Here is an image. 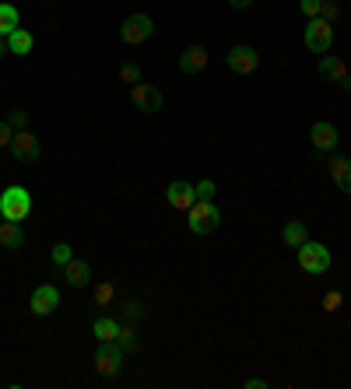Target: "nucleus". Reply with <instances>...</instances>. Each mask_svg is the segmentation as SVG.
<instances>
[{
    "instance_id": "obj_1",
    "label": "nucleus",
    "mask_w": 351,
    "mask_h": 389,
    "mask_svg": "<svg viewBox=\"0 0 351 389\" xmlns=\"http://www.w3.org/2000/svg\"><path fill=\"white\" fill-rule=\"evenodd\" d=\"M221 224V211L211 204V200H197L190 211H186V228L193 235H211Z\"/></svg>"
},
{
    "instance_id": "obj_2",
    "label": "nucleus",
    "mask_w": 351,
    "mask_h": 389,
    "mask_svg": "<svg viewBox=\"0 0 351 389\" xmlns=\"http://www.w3.org/2000/svg\"><path fill=\"white\" fill-rule=\"evenodd\" d=\"M0 214L7 221H25L32 214V193L25 186H7L0 197Z\"/></svg>"
},
{
    "instance_id": "obj_3",
    "label": "nucleus",
    "mask_w": 351,
    "mask_h": 389,
    "mask_svg": "<svg viewBox=\"0 0 351 389\" xmlns=\"http://www.w3.org/2000/svg\"><path fill=\"white\" fill-rule=\"evenodd\" d=\"M299 266H302V274L309 277H320V274H327L330 270V249L323 246V242H302L299 246Z\"/></svg>"
},
{
    "instance_id": "obj_4",
    "label": "nucleus",
    "mask_w": 351,
    "mask_h": 389,
    "mask_svg": "<svg viewBox=\"0 0 351 389\" xmlns=\"http://www.w3.org/2000/svg\"><path fill=\"white\" fill-rule=\"evenodd\" d=\"M155 36V21L148 14H131L123 25H120V43L123 46H141Z\"/></svg>"
},
{
    "instance_id": "obj_5",
    "label": "nucleus",
    "mask_w": 351,
    "mask_h": 389,
    "mask_svg": "<svg viewBox=\"0 0 351 389\" xmlns=\"http://www.w3.org/2000/svg\"><path fill=\"white\" fill-rule=\"evenodd\" d=\"M306 46H309V53L323 56V53L334 46V25H330V21H323V18H309V25H306Z\"/></svg>"
},
{
    "instance_id": "obj_6",
    "label": "nucleus",
    "mask_w": 351,
    "mask_h": 389,
    "mask_svg": "<svg viewBox=\"0 0 351 389\" xmlns=\"http://www.w3.org/2000/svg\"><path fill=\"white\" fill-rule=\"evenodd\" d=\"M225 63H228V71L250 78V74H257V67H260V53H257L253 46H232L228 56H225Z\"/></svg>"
},
{
    "instance_id": "obj_7",
    "label": "nucleus",
    "mask_w": 351,
    "mask_h": 389,
    "mask_svg": "<svg viewBox=\"0 0 351 389\" xmlns=\"http://www.w3.org/2000/svg\"><path fill=\"white\" fill-rule=\"evenodd\" d=\"M91 365H95V372H98V375L113 379V375H120V372H123V351H120L116 344H102L98 351H95Z\"/></svg>"
},
{
    "instance_id": "obj_8",
    "label": "nucleus",
    "mask_w": 351,
    "mask_h": 389,
    "mask_svg": "<svg viewBox=\"0 0 351 389\" xmlns=\"http://www.w3.org/2000/svg\"><path fill=\"white\" fill-rule=\"evenodd\" d=\"M11 151H14V158H18L21 165H32V162L43 155V144H39V137H36V133L18 130V133H14V140H11Z\"/></svg>"
},
{
    "instance_id": "obj_9",
    "label": "nucleus",
    "mask_w": 351,
    "mask_h": 389,
    "mask_svg": "<svg viewBox=\"0 0 351 389\" xmlns=\"http://www.w3.org/2000/svg\"><path fill=\"white\" fill-rule=\"evenodd\" d=\"M131 102L141 113H158L162 109V91L155 85H148V81H137V85H131Z\"/></svg>"
},
{
    "instance_id": "obj_10",
    "label": "nucleus",
    "mask_w": 351,
    "mask_h": 389,
    "mask_svg": "<svg viewBox=\"0 0 351 389\" xmlns=\"http://www.w3.org/2000/svg\"><path fill=\"white\" fill-rule=\"evenodd\" d=\"M166 200H169L173 211H183V214H186V211L197 204V190H193L190 182L176 179V182H169V190H166Z\"/></svg>"
},
{
    "instance_id": "obj_11",
    "label": "nucleus",
    "mask_w": 351,
    "mask_h": 389,
    "mask_svg": "<svg viewBox=\"0 0 351 389\" xmlns=\"http://www.w3.org/2000/svg\"><path fill=\"white\" fill-rule=\"evenodd\" d=\"M32 312L36 316H53L56 308H60V291L53 288V284H39L36 291H32Z\"/></svg>"
},
{
    "instance_id": "obj_12",
    "label": "nucleus",
    "mask_w": 351,
    "mask_h": 389,
    "mask_svg": "<svg viewBox=\"0 0 351 389\" xmlns=\"http://www.w3.org/2000/svg\"><path fill=\"white\" fill-rule=\"evenodd\" d=\"M309 140H312V147H316V151H334V147H337V140H341V133H337L334 123L320 120V123H312V130H309Z\"/></svg>"
},
{
    "instance_id": "obj_13",
    "label": "nucleus",
    "mask_w": 351,
    "mask_h": 389,
    "mask_svg": "<svg viewBox=\"0 0 351 389\" xmlns=\"http://www.w3.org/2000/svg\"><path fill=\"white\" fill-rule=\"evenodd\" d=\"M320 74L327 81H337V85L351 88V74H348V63L337 60V56H320Z\"/></svg>"
},
{
    "instance_id": "obj_14",
    "label": "nucleus",
    "mask_w": 351,
    "mask_h": 389,
    "mask_svg": "<svg viewBox=\"0 0 351 389\" xmlns=\"http://www.w3.org/2000/svg\"><path fill=\"white\" fill-rule=\"evenodd\" d=\"M208 49L204 46H190V49H183V56H179V71L183 74H200L204 67H208Z\"/></svg>"
},
{
    "instance_id": "obj_15",
    "label": "nucleus",
    "mask_w": 351,
    "mask_h": 389,
    "mask_svg": "<svg viewBox=\"0 0 351 389\" xmlns=\"http://www.w3.org/2000/svg\"><path fill=\"white\" fill-rule=\"evenodd\" d=\"M63 281H67L71 288H88V284H91V263H85V259L63 263Z\"/></svg>"
},
{
    "instance_id": "obj_16",
    "label": "nucleus",
    "mask_w": 351,
    "mask_h": 389,
    "mask_svg": "<svg viewBox=\"0 0 351 389\" xmlns=\"http://www.w3.org/2000/svg\"><path fill=\"white\" fill-rule=\"evenodd\" d=\"M91 333H95V341H98V344H116L120 323H116L113 316H98V319L91 323Z\"/></svg>"
},
{
    "instance_id": "obj_17",
    "label": "nucleus",
    "mask_w": 351,
    "mask_h": 389,
    "mask_svg": "<svg viewBox=\"0 0 351 389\" xmlns=\"http://www.w3.org/2000/svg\"><path fill=\"white\" fill-rule=\"evenodd\" d=\"M0 246L7 249H21L25 246V232H21V221H0Z\"/></svg>"
},
{
    "instance_id": "obj_18",
    "label": "nucleus",
    "mask_w": 351,
    "mask_h": 389,
    "mask_svg": "<svg viewBox=\"0 0 351 389\" xmlns=\"http://www.w3.org/2000/svg\"><path fill=\"white\" fill-rule=\"evenodd\" d=\"M91 302H95V308H109L116 302V284L113 281H95L91 284Z\"/></svg>"
},
{
    "instance_id": "obj_19",
    "label": "nucleus",
    "mask_w": 351,
    "mask_h": 389,
    "mask_svg": "<svg viewBox=\"0 0 351 389\" xmlns=\"http://www.w3.org/2000/svg\"><path fill=\"white\" fill-rule=\"evenodd\" d=\"M330 179H334L337 190L351 193V158H334L330 162Z\"/></svg>"
},
{
    "instance_id": "obj_20",
    "label": "nucleus",
    "mask_w": 351,
    "mask_h": 389,
    "mask_svg": "<svg viewBox=\"0 0 351 389\" xmlns=\"http://www.w3.org/2000/svg\"><path fill=\"white\" fill-rule=\"evenodd\" d=\"M306 239H309V228L302 224V221H288V224L281 228V242H285V246H292V249H299Z\"/></svg>"
},
{
    "instance_id": "obj_21",
    "label": "nucleus",
    "mask_w": 351,
    "mask_h": 389,
    "mask_svg": "<svg viewBox=\"0 0 351 389\" xmlns=\"http://www.w3.org/2000/svg\"><path fill=\"white\" fill-rule=\"evenodd\" d=\"M32 46H36V39H32L25 28H14V32L7 36V49H11V56H25V53H32Z\"/></svg>"
},
{
    "instance_id": "obj_22",
    "label": "nucleus",
    "mask_w": 351,
    "mask_h": 389,
    "mask_svg": "<svg viewBox=\"0 0 351 389\" xmlns=\"http://www.w3.org/2000/svg\"><path fill=\"white\" fill-rule=\"evenodd\" d=\"M18 28V7L14 4H0V36L7 39Z\"/></svg>"
},
{
    "instance_id": "obj_23",
    "label": "nucleus",
    "mask_w": 351,
    "mask_h": 389,
    "mask_svg": "<svg viewBox=\"0 0 351 389\" xmlns=\"http://www.w3.org/2000/svg\"><path fill=\"white\" fill-rule=\"evenodd\" d=\"M49 259H53L56 266H63V263H71V259H74V249H71L67 242H56V246L49 249Z\"/></svg>"
},
{
    "instance_id": "obj_24",
    "label": "nucleus",
    "mask_w": 351,
    "mask_h": 389,
    "mask_svg": "<svg viewBox=\"0 0 351 389\" xmlns=\"http://www.w3.org/2000/svg\"><path fill=\"white\" fill-rule=\"evenodd\" d=\"M116 347H120V351H133V347H137V330H133V326H120Z\"/></svg>"
},
{
    "instance_id": "obj_25",
    "label": "nucleus",
    "mask_w": 351,
    "mask_h": 389,
    "mask_svg": "<svg viewBox=\"0 0 351 389\" xmlns=\"http://www.w3.org/2000/svg\"><path fill=\"white\" fill-rule=\"evenodd\" d=\"M341 305H345V295H341V291H327V295H323V312H327V316H334Z\"/></svg>"
},
{
    "instance_id": "obj_26",
    "label": "nucleus",
    "mask_w": 351,
    "mask_h": 389,
    "mask_svg": "<svg viewBox=\"0 0 351 389\" xmlns=\"http://www.w3.org/2000/svg\"><path fill=\"white\" fill-rule=\"evenodd\" d=\"M120 81H123V85H137V81H141V67H137V63H123V67H120Z\"/></svg>"
},
{
    "instance_id": "obj_27",
    "label": "nucleus",
    "mask_w": 351,
    "mask_h": 389,
    "mask_svg": "<svg viewBox=\"0 0 351 389\" xmlns=\"http://www.w3.org/2000/svg\"><path fill=\"white\" fill-rule=\"evenodd\" d=\"M7 123H11V130H25L29 127V113L25 109H11L7 113Z\"/></svg>"
},
{
    "instance_id": "obj_28",
    "label": "nucleus",
    "mask_w": 351,
    "mask_h": 389,
    "mask_svg": "<svg viewBox=\"0 0 351 389\" xmlns=\"http://www.w3.org/2000/svg\"><path fill=\"white\" fill-rule=\"evenodd\" d=\"M193 190H197V200H211L215 197V179H200Z\"/></svg>"
},
{
    "instance_id": "obj_29",
    "label": "nucleus",
    "mask_w": 351,
    "mask_h": 389,
    "mask_svg": "<svg viewBox=\"0 0 351 389\" xmlns=\"http://www.w3.org/2000/svg\"><path fill=\"white\" fill-rule=\"evenodd\" d=\"M337 14H341V7H337L334 0H323V4H320V18H323V21H334Z\"/></svg>"
},
{
    "instance_id": "obj_30",
    "label": "nucleus",
    "mask_w": 351,
    "mask_h": 389,
    "mask_svg": "<svg viewBox=\"0 0 351 389\" xmlns=\"http://www.w3.org/2000/svg\"><path fill=\"white\" fill-rule=\"evenodd\" d=\"M320 4H323V0H299V7H302L306 18H320Z\"/></svg>"
},
{
    "instance_id": "obj_31",
    "label": "nucleus",
    "mask_w": 351,
    "mask_h": 389,
    "mask_svg": "<svg viewBox=\"0 0 351 389\" xmlns=\"http://www.w3.org/2000/svg\"><path fill=\"white\" fill-rule=\"evenodd\" d=\"M11 140H14V130L7 120H0V147H11Z\"/></svg>"
},
{
    "instance_id": "obj_32",
    "label": "nucleus",
    "mask_w": 351,
    "mask_h": 389,
    "mask_svg": "<svg viewBox=\"0 0 351 389\" xmlns=\"http://www.w3.org/2000/svg\"><path fill=\"white\" fill-rule=\"evenodd\" d=\"M123 316H127V319H141V316H144V305H141L137 299H133V302L123 305Z\"/></svg>"
},
{
    "instance_id": "obj_33",
    "label": "nucleus",
    "mask_w": 351,
    "mask_h": 389,
    "mask_svg": "<svg viewBox=\"0 0 351 389\" xmlns=\"http://www.w3.org/2000/svg\"><path fill=\"white\" fill-rule=\"evenodd\" d=\"M228 7H235V11H246V7H253V0H228Z\"/></svg>"
},
{
    "instance_id": "obj_34",
    "label": "nucleus",
    "mask_w": 351,
    "mask_h": 389,
    "mask_svg": "<svg viewBox=\"0 0 351 389\" xmlns=\"http://www.w3.org/2000/svg\"><path fill=\"white\" fill-rule=\"evenodd\" d=\"M267 386V379H246V389H263Z\"/></svg>"
},
{
    "instance_id": "obj_35",
    "label": "nucleus",
    "mask_w": 351,
    "mask_h": 389,
    "mask_svg": "<svg viewBox=\"0 0 351 389\" xmlns=\"http://www.w3.org/2000/svg\"><path fill=\"white\" fill-rule=\"evenodd\" d=\"M7 53H11V49H7V39H4V36H0V60H4V56H7Z\"/></svg>"
},
{
    "instance_id": "obj_36",
    "label": "nucleus",
    "mask_w": 351,
    "mask_h": 389,
    "mask_svg": "<svg viewBox=\"0 0 351 389\" xmlns=\"http://www.w3.org/2000/svg\"><path fill=\"white\" fill-rule=\"evenodd\" d=\"M46 4H53V0H46Z\"/></svg>"
},
{
    "instance_id": "obj_37",
    "label": "nucleus",
    "mask_w": 351,
    "mask_h": 389,
    "mask_svg": "<svg viewBox=\"0 0 351 389\" xmlns=\"http://www.w3.org/2000/svg\"><path fill=\"white\" fill-rule=\"evenodd\" d=\"M0 221H4V214H0Z\"/></svg>"
}]
</instances>
